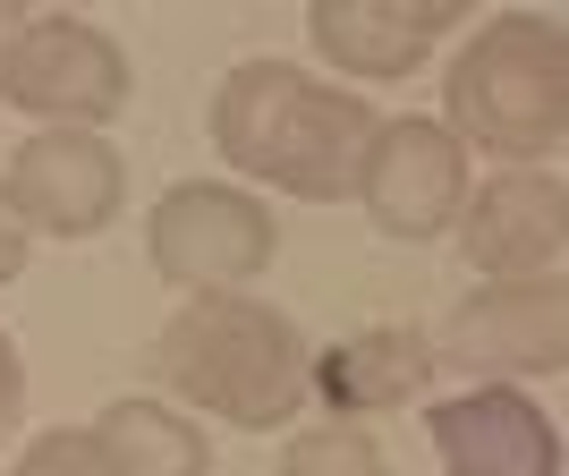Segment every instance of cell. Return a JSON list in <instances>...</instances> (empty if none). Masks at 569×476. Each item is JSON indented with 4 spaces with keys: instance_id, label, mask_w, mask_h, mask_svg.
<instances>
[{
    "instance_id": "obj_1",
    "label": "cell",
    "mask_w": 569,
    "mask_h": 476,
    "mask_svg": "<svg viewBox=\"0 0 569 476\" xmlns=\"http://www.w3.org/2000/svg\"><path fill=\"white\" fill-rule=\"evenodd\" d=\"M375 128L382 119L357 95L315 86V77L289 69V60H247V69H230V86H221V102H213L221 162L263 179V188L315 196V205H332V196L357 188V170L375 153Z\"/></svg>"
},
{
    "instance_id": "obj_2",
    "label": "cell",
    "mask_w": 569,
    "mask_h": 476,
    "mask_svg": "<svg viewBox=\"0 0 569 476\" xmlns=\"http://www.w3.org/2000/svg\"><path fill=\"white\" fill-rule=\"evenodd\" d=\"M162 375L179 400L263 434L281 417H298V400H307V340H298V324L281 307L238 298V289H204L196 307L170 315Z\"/></svg>"
},
{
    "instance_id": "obj_3",
    "label": "cell",
    "mask_w": 569,
    "mask_h": 476,
    "mask_svg": "<svg viewBox=\"0 0 569 476\" xmlns=\"http://www.w3.org/2000/svg\"><path fill=\"white\" fill-rule=\"evenodd\" d=\"M451 95V137L485 145L501 162H545L569 137V34L561 18H485L468 51L442 77Z\"/></svg>"
},
{
    "instance_id": "obj_4",
    "label": "cell",
    "mask_w": 569,
    "mask_h": 476,
    "mask_svg": "<svg viewBox=\"0 0 569 476\" xmlns=\"http://www.w3.org/2000/svg\"><path fill=\"white\" fill-rule=\"evenodd\" d=\"M0 102L43 111L51 128H94L128 102V60L86 18H34L0 0Z\"/></svg>"
},
{
    "instance_id": "obj_5",
    "label": "cell",
    "mask_w": 569,
    "mask_h": 476,
    "mask_svg": "<svg viewBox=\"0 0 569 476\" xmlns=\"http://www.w3.org/2000/svg\"><path fill=\"white\" fill-rule=\"evenodd\" d=\"M144 247H153V272H170V281H188L196 298H204V289H230V281H247V272H263L272 247H281V221H272V205H256V196L188 179V188H170L162 205H153Z\"/></svg>"
},
{
    "instance_id": "obj_6",
    "label": "cell",
    "mask_w": 569,
    "mask_h": 476,
    "mask_svg": "<svg viewBox=\"0 0 569 476\" xmlns=\"http://www.w3.org/2000/svg\"><path fill=\"white\" fill-rule=\"evenodd\" d=\"M357 188L382 238H442L468 205V145L442 119H382Z\"/></svg>"
},
{
    "instance_id": "obj_7",
    "label": "cell",
    "mask_w": 569,
    "mask_h": 476,
    "mask_svg": "<svg viewBox=\"0 0 569 476\" xmlns=\"http://www.w3.org/2000/svg\"><path fill=\"white\" fill-rule=\"evenodd\" d=\"M0 196L18 205L26 230H43V238H94V230H111L119 196H128V170H119L111 137H94V128H51V137H26L18 145V162H9Z\"/></svg>"
},
{
    "instance_id": "obj_8",
    "label": "cell",
    "mask_w": 569,
    "mask_h": 476,
    "mask_svg": "<svg viewBox=\"0 0 569 476\" xmlns=\"http://www.w3.org/2000/svg\"><path fill=\"white\" fill-rule=\"evenodd\" d=\"M468 221V256L493 281H561L569 247V188L552 170H501L459 205Z\"/></svg>"
},
{
    "instance_id": "obj_9",
    "label": "cell",
    "mask_w": 569,
    "mask_h": 476,
    "mask_svg": "<svg viewBox=\"0 0 569 476\" xmlns=\"http://www.w3.org/2000/svg\"><path fill=\"white\" fill-rule=\"evenodd\" d=\"M569 298L561 281H493L451 315V366L468 375H561Z\"/></svg>"
},
{
    "instance_id": "obj_10",
    "label": "cell",
    "mask_w": 569,
    "mask_h": 476,
    "mask_svg": "<svg viewBox=\"0 0 569 476\" xmlns=\"http://www.w3.org/2000/svg\"><path fill=\"white\" fill-rule=\"evenodd\" d=\"M426 426L451 476H561V434L527 391H459Z\"/></svg>"
},
{
    "instance_id": "obj_11",
    "label": "cell",
    "mask_w": 569,
    "mask_h": 476,
    "mask_svg": "<svg viewBox=\"0 0 569 476\" xmlns=\"http://www.w3.org/2000/svg\"><path fill=\"white\" fill-rule=\"evenodd\" d=\"M459 26V0H315L307 34L349 77H408Z\"/></svg>"
},
{
    "instance_id": "obj_12",
    "label": "cell",
    "mask_w": 569,
    "mask_h": 476,
    "mask_svg": "<svg viewBox=\"0 0 569 476\" xmlns=\"http://www.w3.org/2000/svg\"><path fill=\"white\" fill-rule=\"evenodd\" d=\"M426 375H433V349H426V333H408V324H375V333L340 340L323 366H307V383L323 391V408H340V417L400 408Z\"/></svg>"
},
{
    "instance_id": "obj_13",
    "label": "cell",
    "mask_w": 569,
    "mask_h": 476,
    "mask_svg": "<svg viewBox=\"0 0 569 476\" xmlns=\"http://www.w3.org/2000/svg\"><path fill=\"white\" fill-rule=\"evenodd\" d=\"M94 452L111 476H213L204 434L162 400H111L94 417Z\"/></svg>"
},
{
    "instance_id": "obj_14",
    "label": "cell",
    "mask_w": 569,
    "mask_h": 476,
    "mask_svg": "<svg viewBox=\"0 0 569 476\" xmlns=\"http://www.w3.org/2000/svg\"><path fill=\"white\" fill-rule=\"evenodd\" d=\"M272 476H382V452L357 426H323V434H298Z\"/></svg>"
},
{
    "instance_id": "obj_15",
    "label": "cell",
    "mask_w": 569,
    "mask_h": 476,
    "mask_svg": "<svg viewBox=\"0 0 569 476\" xmlns=\"http://www.w3.org/2000/svg\"><path fill=\"white\" fill-rule=\"evenodd\" d=\"M18 476H111V468H102L94 434H43V443L18 459Z\"/></svg>"
},
{
    "instance_id": "obj_16",
    "label": "cell",
    "mask_w": 569,
    "mask_h": 476,
    "mask_svg": "<svg viewBox=\"0 0 569 476\" xmlns=\"http://www.w3.org/2000/svg\"><path fill=\"white\" fill-rule=\"evenodd\" d=\"M26 272V221H18V205L0 196V281H18Z\"/></svg>"
},
{
    "instance_id": "obj_17",
    "label": "cell",
    "mask_w": 569,
    "mask_h": 476,
    "mask_svg": "<svg viewBox=\"0 0 569 476\" xmlns=\"http://www.w3.org/2000/svg\"><path fill=\"white\" fill-rule=\"evenodd\" d=\"M18 400H26V366H18V340L0 333V426L18 417Z\"/></svg>"
}]
</instances>
